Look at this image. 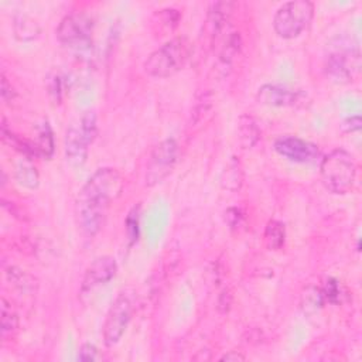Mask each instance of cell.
<instances>
[{
    "instance_id": "6da1fadb",
    "label": "cell",
    "mask_w": 362,
    "mask_h": 362,
    "mask_svg": "<svg viewBox=\"0 0 362 362\" xmlns=\"http://www.w3.org/2000/svg\"><path fill=\"white\" fill-rule=\"evenodd\" d=\"M125 187V180L118 170L103 167L85 183L77 200V220L87 237H95L103 228L111 204L118 200Z\"/></svg>"
},
{
    "instance_id": "7a4b0ae2",
    "label": "cell",
    "mask_w": 362,
    "mask_h": 362,
    "mask_svg": "<svg viewBox=\"0 0 362 362\" xmlns=\"http://www.w3.org/2000/svg\"><path fill=\"white\" fill-rule=\"evenodd\" d=\"M193 55V44L187 37H174L155 50L143 64L144 73L157 79L180 73Z\"/></svg>"
},
{
    "instance_id": "3957f363",
    "label": "cell",
    "mask_w": 362,
    "mask_h": 362,
    "mask_svg": "<svg viewBox=\"0 0 362 362\" xmlns=\"http://www.w3.org/2000/svg\"><path fill=\"white\" fill-rule=\"evenodd\" d=\"M320 177L330 193L338 196L350 193L357 179V161L354 156L344 148H335L322 159Z\"/></svg>"
},
{
    "instance_id": "277c9868",
    "label": "cell",
    "mask_w": 362,
    "mask_h": 362,
    "mask_svg": "<svg viewBox=\"0 0 362 362\" xmlns=\"http://www.w3.org/2000/svg\"><path fill=\"white\" fill-rule=\"evenodd\" d=\"M314 17V5L309 0H292L276 12L273 29L279 37L292 40L299 37L311 23Z\"/></svg>"
},
{
    "instance_id": "5b68a950",
    "label": "cell",
    "mask_w": 362,
    "mask_h": 362,
    "mask_svg": "<svg viewBox=\"0 0 362 362\" xmlns=\"http://www.w3.org/2000/svg\"><path fill=\"white\" fill-rule=\"evenodd\" d=\"M133 311L135 296L129 290H123L118 294L105 318L102 335L106 347H114L120 341V338L132 322Z\"/></svg>"
},
{
    "instance_id": "8992f818",
    "label": "cell",
    "mask_w": 362,
    "mask_h": 362,
    "mask_svg": "<svg viewBox=\"0 0 362 362\" xmlns=\"http://www.w3.org/2000/svg\"><path fill=\"white\" fill-rule=\"evenodd\" d=\"M324 71L331 81L338 83L354 81L361 71V53L358 46L339 41V44L327 55Z\"/></svg>"
},
{
    "instance_id": "52a82bcc",
    "label": "cell",
    "mask_w": 362,
    "mask_h": 362,
    "mask_svg": "<svg viewBox=\"0 0 362 362\" xmlns=\"http://www.w3.org/2000/svg\"><path fill=\"white\" fill-rule=\"evenodd\" d=\"M94 20L83 13H73L64 17L57 29V38L62 46L77 53L92 49Z\"/></svg>"
},
{
    "instance_id": "ba28073f",
    "label": "cell",
    "mask_w": 362,
    "mask_h": 362,
    "mask_svg": "<svg viewBox=\"0 0 362 362\" xmlns=\"http://www.w3.org/2000/svg\"><path fill=\"white\" fill-rule=\"evenodd\" d=\"M179 157V144L174 139H166L160 142L148 157L146 166V185L153 187L164 181L177 164Z\"/></svg>"
},
{
    "instance_id": "9c48e42d",
    "label": "cell",
    "mask_w": 362,
    "mask_h": 362,
    "mask_svg": "<svg viewBox=\"0 0 362 362\" xmlns=\"http://www.w3.org/2000/svg\"><path fill=\"white\" fill-rule=\"evenodd\" d=\"M274 151L282 157L294 163H314L320 159V148L317 144L297 136H282L276 139Z\"/></svg>"
},
{
    "instance_id": "30bf717a",
    "label": "cell",
    "mask_w": 362,
    "mask_h": 362,
    "mask_svg": "<svg viewBox=\"0 0 362 362\" xmlns=\"http://www.w3.org/2000/svg\"><path fill=\"white\" fill-rule=\"evenodd\" d=\"M257 101L261 105L273 106V108H297V106H305L306 96L282 85L265 83L257 92Z\"/></svg>"
},
{
    "instance_id": "8fae6325",
    "label": "cell",
    "mask_w": 362,
    "mask_h": 362,
    "mask_svg": "<svg viewBox=\"0 0 362 362\" xmlns=\"http://www.w3.org/2000/svg\"><path fill=\"white\" fill-rule=\"evenodd\" d=\"M118 273V263L112 257L96 258L85 270L81 282V293L87 294L96 287L109 283Z\"/></svg>"
},
{
    "instance_id": "7c38bea8",
    "label": "cell",
    "mask_w": 362,
    "mask_h": 362,
    "mask_svg": "<svg viewBox=\"0 0 362 362\" xmlns=\"http://www.w3.org/2000/svg\"><path fill=\"white\" fill-rule=\"evenodd\" d=\"M92 143L87 139L81 131L78 123H73L66 133L64 147H66L67 161L73 167H81L88 159V148Z\"/></svg>"
},
{
    "instance_id": "4fadbf2b",
    "label": "cell",
    "mask_w": 362,
    "mask_h": 362,
    "mask_svg": "<svg viewBox=\"0 0 362 362\" xmlns=\"http://www.w3.org/2000/svg\"><path fill=\"white\" fill-rule=\"evenodd\" d=\"M232 2H214L207 13V31L211 38V42H214L220 38V36L225 31L231 14L233 12Z\"/></svg>"
},
{
    "instance_id": "5bb4252c",
    "label": "cell",
    "mask_w": 362,
    "mask_h": 362,
    "mask_svg": "<svg viewBox=\"0 0 362 362\" xmlns=\"http://www.w3.org/2000/svg\"><path fill=\"white\" fill-rule=\"evenodd\" d=\"M241 49H242V40H241L240 33L237 31L229 33L224 41V46L221 47L218 62H217V70L222 71V75L229 74L233 62H235L237 57L241 53Z\"/></svg>"
},
{
    "instance_id": "9a60e30c",
    "label": "cell",
    "mask_w": 362,
    "mask_h": 362,
    "mask_svg": "<svg viewBox=\"0 0 362 362\" xmlns=\"http://www.w3.org/2000/svg\"><path fill=\"white\" fill-rule=\"evenodd\" d=\"M238 142L244 148H252L261 139L258 122L249 115H242L238 120Z\"/></svg>"
},
{
    "instance_id": "2e32d148",
    "label": "cell",
    "mask_w": 362,
    "mask_h": 362,
    "mask_svg": "<svg viewBox=\"0 0 362 362\" xmlns=\"http://www.w3.org/2000/svg\"><path fill=\"white\" fill-rule=\"evenodd\" d=\"M14 179L17 183L29 190H36L40 184V174L31 159H21L14 167Z\"/></svg>"
},
{
    "instance_id": "e0dca14e",
    "label": "cell",
    "mask_w": 362,
    "mask_h": 362,
    "mask_svg": "<svg viewBox=\"0 0 362 362\" xmlns=\"http://www.w3.org/2000/svg\"><path fill=\"white\" fill-rule=\"evenodd\" d=\"M33 143L36 146L38 156L50 159L54 155L55 143H54V135L51 131V126L49 125V122H42L41 125L37 126L36 139Z\"/></svg>"
},
{
    "instance_id": "ac0fdd59",
    "label": "cell",
    "mask_w": 362,
    "mask_h": 362,
    "mask_svg": "<svg viewBox=\"0 0 362 362\" xmlns=\"http://www.w3.org/2000/svg\"><path fill=\"white\" fill-rule=\"evenodd\" d=\"M13 27H14V36L20 41H33L41 33L40 25L33 17L27 14L16 16Z\"/></svg>"
},
{
    "instance_id": "d6986e66",
    "label": "cell",
    "mask_w": 362,
    "mask_h": 362,
    "mask_svg": "<svg viewBox=\"0 0 362 362\" xmlns=\"http://www.w3.org/2000/svg\"><path fill=\"white\" fill-rule=\"evenodd\" d=\"M265 245L269 250H279L285 246L286 242V228L281 221L272 220L268 222L263 233Z\"/></svg>"
},
{
    "instance_id": "ffe728a7",
    "label": "cell",
    "mask_w": 362,
    "mask_h": 362,
    "mask_svg": "<svg viewBox=\"0 0 362 362\" xmlns=\"http://www.w3.org/2000/svg\"><path fill=\"white\" fill-rule=\"evenodd\" d=\"M6 278L8 281L20 292L33 293L37 290V281L27 272L21 270L16 266H10L6 269Z\"/></svg>"
},
{
    "instance_id": "44dd1931",
    "label": "cell",
    "mask_w": 362,
    "mask_h": 362,
    "mask_svg": "<svg viewBox=\"0 0 362 362\" xmlns=\"http://www.w3.org/2000/svg\"><path fill=\"white\" fill-rule=\"evenodd\" d=\"M181 20V14L179 10L176 9H163L159 10L155 16H153V26L157 29V31H174L180 23Z\"/></svg>"
},
{
    "instance_id": "7402d4cb",
    "label": "cell",
    "mask_w": 362,
    "mask_h": 362,
    "mask_svg": "<svg viewBox=\"0 0 362 362\" xmlns=\"http://www.w3.org/2000/svg\"><path fill=\"white\" fill-rule=\"evenodd\" d=\"M326 303L322 289L317 287H307L306 292L302 294L300 307L306 314H313L317 310H320Z\"/></svg>"
},
{
    "instance_id": "603a6c76",
    "label": "cell",
    "mask_w": 362,
    "mask_h": 362,
    "mask_svg": "<svg viewBox=\"0 0 362 362\" xmlns=\"http://www.w3.org/2000/svg\"><path fill=\"white\" fill-rule=\"evenodd\" d=\"M18 328V315L13 310L12 305L2 299V337L6 339L13 335Z\"/></svg>"
},
{
    "instance_id": "cb8c5ba5",
    "label": "cell",
    "mask_w": 362,
    "mask_h": 362,
    "mask_svg": "<svg viewBox=\"0 0 362 362\" xmlns=\"http://www.w3.org/2000/svg\"><path fill=\"white\" fill-rule=\"evenodd\" d=\"M221 184L224 188L237 191L242 185V172L237 161H231L221 176Z\"/></svg>"
},
{
    "instance_id": "d4e9b609",
    "label": "cell",
    "mask_w": 362,
    "mask_h": 362,
    "mask_svg": "<svg viewBox=\"0 0 362 362\" xmlns=\"http://www.w3.org/2000/svg\"><path fill=\"white\" fill-rule=\"evenodd\" d=\"M78 126L81 127L82 133L87 136V139L94 143L96 136H98V116L94 111L88 109L82 112V115L77 120Z\"/></svg>"
},
{
    "instance_id": "484cf974",
    "label": "cell",
    "mask_w": 362,
    "mask_h": 362,
    "mask_svg": "<svg viewBox=\"0 0 362 362\" xmlns=\"http://www.w3.org/2000/svg\"><path fill=\"white\" fill-rule=\"evenodd\" d=\"M126 233L127 238H129L131 244H135L139 240V208H133L129 216L126 218Z\"/></svg>"
},
{
    "instance_id": "4316f807",
    "label": "cell",
    "mask_w": 362,
    "mask_h": 362,
    "mask_svg": "<svg viewBox=\"0 0 362 362\" xmlns=\"http://www.w3.org/2000/svg\"><path fill=\"white\" fill-rule=\"evenodd\" d=\"M211 95L207 92V94H203L198 101L196 102L194 105V109H193V119H194V123H197L198 120L203 119V115H205L209 109H211Z\"/></svg>"
},
{
    "instance_id": "83f0119b",
    "label": "cell",
    "mask_w": 362,
    "mask_h": 362,
    "mask_svg": "<svg viewBox=\"0 0 362 362\" xmlns=\"http://www.w3.org/2000/svg\"><path fill=\"white\" fill-rule=\"evenodd\" d=\"M77 359L82 362H90V361H101L102 354L94 344H82L78 350Z\"/></svg>"
},
{
    "instance_id": "f1b7e54d",
    "label": "cell",
    "mask_w": 362,
    "mask_h": 362,
    "mask_svg": "<svg viewBox=\"0 0 362 362\" xmlns=\"http://www.w3.org/2000/svg\"><path fill=\"white\" fill-rule=\"evenodd\" d=\"M322 292H323L326 302H330V303H337L338 302V299H339V287H338V283L334 279L327 281L324 287L322 289Z\"/></svg>"
},
{
    "instance_id": "f546056e",
    "label": "cell",
    "mask_w": 362,
    "mask_h": 362,
    "mask_svg": "<svg viewBox=\"0 0 362 362\" xmlns=\"http://www.w3.org/2000/svg\"><path fill=\"white\" fill-rule=\"evenodd\" d=\"M244 214L240 208H229L225 211V222L229 225V228L235 229L242 225Z\"/></svg>"
},
{
    "instance_id": "4dcf8cb0",
    "label": "cell",
    "mask_w": 362,
    "mask_h": 362,
    "mask_svg": "<svg viewBox=\"0 0 362 362\" xmlns=\"http://www.w3.org/2000/svg\"><path fill=\"white\" fill-rule=\"evenodd\" d=\"M49 94L51 96V99L58 103L61 101V95H62V83H61V78L58 75H54L49 83Z\"/></svg>"
},
{
    "instance_id": "1f68e13d",
    "label": "cell",
    "mask_w": 362,
    "mask_h": 362,
    "mask_svg": "<svg viewBox=\"0 0 362 362\" xmlns=\"http://www.w3.org/2000/svg\"><path fill=\"white\" fill-rule=\"evenodd\" d=\"M361 126H362V122H361V116H351V118H348L343 125H341V127H343V131L346 132V133H354V132H358V131H361Z\"/></svg>"
},
{
    "instance_id": "d6a6232c",
    "label": "cell",
    "mask_w": 362,
    "mask_h": 362,
    "mask_svg": "<svg viewBox=\"0 0 362 362\" xmlns=\"http://www.w3.org/2000/svg\"><path fill=\"white\" fill-rule=\"evenodd\" d=\"M16 96V91L13 90L12 83L8 81L6 75L2 74V98L5 102H10L13 101V98Z\"/></svg>"
},
{
    "instance_id": "836d02e7",
    "label": "cell",
    "mask_w": 362,
    "mask_h": 362,
    "mask_svg": "<svg viewBox=\"0 0 362 362\" xmlns=\"http://www.w3.org/2000/svg\"><path fill=\"white\" fill-rule=\"evenodd\" d=\"M232 305V294L228 290H224L220 294V299H218V310L221 313H228Z\"/></svg>"
},
{
    "instance_id": "e575fe53",
    "label": "cell",
    "mask_w": 362,
    "mask_h": 362,
    "mask_svg": "<svg viewBox=\"0 0 362 362\" xmlns=\"http://www.w3.org/2000/svg\"><path fill=\"white\" fill-rule=\"evenodd\" d=\"M245 359H246L245 355H242L238 351H229V352H227L225 355H222L220 358V361H222V362H241V361H245Z\"/></svg>"
}]
</instances>
